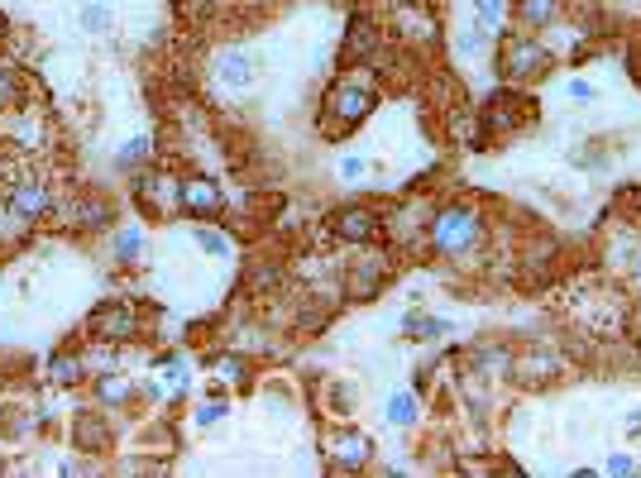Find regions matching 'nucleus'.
I'll return each mask as SVG.
<instances>
[{
  "instance_id": "nucleus-1",
  "label": "nucleus",
  "mask_w": 641,
  "mask_h": 478,
  "mask_svg": "<svg viewBox=\"0 0 641 478\" xmlns=\"http://www.w3.org/2000/svg\"><path fill=\"white\" fill-rule=\"evenodd\" d=\"M484 244V220L474 206H445L431 220V249L445 254V259H460V254H474Z\"/></svg>"
},
{
  "instance_id": "nucleus-2",
  "label": "nucleus",
  "mask_w": 641,
  "mask_h": 478,
  "mask_svg": "<svg viewBox=\"0 0 641 478\" xmlns=\"http://www.w3.org/2000/svg\"><path fill=\"white\" fill-rule=\"evenodd\" d=\"M326 106H331V115L340 120V125H359V120L369 115V106H374V77H369V72L340 77L335 91L326 96Z\"/></svg>"
},
{
  "instance_id": "nucleus-3",
  "label": "nucleus",
  "mask_w": 641,
  "mask_h": 478,
  "mask_svg": "<svg viewBox=\"0 0 641 478\" xmlns=\"http://www.w3.org/2000/svg\"><path fill=\"white\" fill-rule=\"evenodd\" d=\"M134 330H139V316L130 302H106L91 311V335L106 345H125V340H134Z\"/></svg>"
},
{
  "instance_id": "nucleus-4",
  "label": "nucleus",
  "mask_w": 641,
  "mask_h": 478,
  "mask_svg": "<svg viewBox=\"0 0 641 478\" xmlns=\"http://www.w3.org/2000/svg\"><path fill=\"white\" fill-rule=\"evenodd\" d=\"M546 63H551V58H546V48L536 44V39H508V44H503V58H498V67H503L508 82H527V77H536Z\"/></svg>"
},
{
  "instance_id": "nucleus-5",
  "label": "nucleus",
  "mask_w": 641,
  "mask_h": 478,
  "mask_svg": "<svg viewBox=\"0 0 641 478\" xmlns=\"http://www.w3.org/2000/svg\"><path fill=\"white\" fill-rule=\"evenodd\" d=\"M177 206H182L192 220H216L221 216V206H225V196L211 177H187L182 192H177Z\"/></svg>"
},
{
  "instance_id": "nucleus-6",
  "label": "nucleus",
  "mask_w": 641,
  "mask_h": 478,
  "mask_svg": "<svg viewBox=\"0 0 641 478\" xmlns=\"http://www.w3.org/2000/svg\"><path fill=\"white\" fill-rule=\"evenodd\" d=\"M374 230H378V220L364 206H345V211L331 216V235L345 239V244H364V239H374Z\"/></svg>"
},
{
  "instance_id": "nucleus-7",
  "label": "nucleus",
  "mask_w": 641,
  "mask_h": 478,
  "mask_svg": "<svg viewBox=\"0 0 641 478\" xmlns=\"http://www.w3.org/2000/svg\"><path fill=\"white\" fill-rule=\"evenodd\" d=\"M369 455H374V440L364 431H345L331 440V464L335 469H364L369 464Z\"/></svg>"
},
{
  "instance_id": "nucleus-8",
  "label": "nucleus",
  "mask_w": 641,
  "mask_h": 478,
  "mask_svg": "<svg viewBox=\"0 0 641 478\" xmlns=\"http://www.w3.org/2000/svg\"><path fill=\"white\" fill-rule=\"evenodd\" d=\"M177 192H182V182H173V177H163V173H144V177H139V201H144L149 211H173Z\"/></svg>"
},
{
  "instance_id": "nucleus-9",
  "label": "nucleus",
  "mask_w": 641,
  "mask_h": 478,
  "mask_svg": "<svg viewBox=\"0 0 641 478\" xmlns=\"http://www.w3.org/2000/svg\"><path fill=\"white\" fill-rule=\"evenodd\" d=\"M10 211L39 220V216H48V211H53V192H48L44 182H20V187L10 192Z\"/></svg>"
},
{
  "instance_id": "nucleus-10",
  "label": "nucleus",
  "mask_w": 641,
  "mask_h": 478,
  "mask_svg": "<svg viewBox=\"0 0 641 478\" xmlns=\"http://www.w3.org/2000/svg\"><path fill=\"white\" fill-rule=\"evenodd\" d=\"M216 77H221V87L244 91L254 82V58L240 53V48H230V53H221V63H216Z\"/></svg>"
},
{
  "instance_id": "nucleus-11",
  "label": "nucleus",
  "mask_w": 641,
  "mask_h": 478,
  "mask_svg": "<svg viewBox=\"0 0 641 478\" xmlns=\"http://www.w3.org/2000/svg\"><path fill=\"white\" fill-rule=\"evenodd\" d=\"M96 397L106 402V407H125L134 397V383H130V373H106L101 383H96Z\"/></svg>"
},
{
  "instance_id": "nucleus-12",
  "label": "nucleus",
  "mask_w": 641,
  "mask_h": 478,
  "mask_svg": "<svg viewBox=\"0 0 641 478\" xmlns=\"http://www.w3.org/2000/svg\"><path fill=\"white\" fill-rule=\"evenodd\" d=\"M182 392H187V364H182V359H168V364H163V378L149 388V397H182Z\"/></svg>"
},
{
  "instance_id": "nucleus-13",
  "label": "nucleus",
  "mask_w": 641,
  "mask_h": 478,
  "mask_svg": "<svg viewBox=\"0 0 641 478\" xmlns=\"http://www.w3.org/2000/svg\"><path fill=\"white\" fill-rule=\"evenodd\" d=\"M111 249H115V259L120 263H134L139 254H144V230H139V225H120L115 239H111Z\"/></svg>"
},
{
  "instance_id": "nucleus-14",
  "label": "nucleus",
  "mask_w": 641,
  "mask_h": 478,
  "mask_svg": "<svg viewBox=\"0 0 641 478\" xmlns=\"http://www.w3.org/2000/svg\"><path fill=\"white\" fill-rule=\"evenodd\" d=\"M48 378H53L58 388H72V383L82 378V359H77V354H53V359H48Z\"/></svg>"
},
{
  "instance_id": "nucleus-15",
  "label": "nucleus",
  "mask_w": 641,
  "mask_h": 478,
  "mask_svg": "<svg viewBox=\"0 0 641 478\" xmlns=\"http://www.w3.org/2000/svg\"><path fill=\"white\" fill-rule=\"evenodd\" d=\"M388 421L402 426V431L417 426V397H412V392H393V397H388Z\"/></svg>"
},
{
  "instance_id": "nucleus-16",
  "label": "nucleus",
  "mask_w": 641,
  "mask_h": 478,
  "mask_svg": "<svg viewBox=\"0 0 641 478\" xmlns=\"http://www.w3.org/2000/svg\"><path fill=\"white\" fill-rule=\"evenodd\" d=\"M555 10H560V0H522V24L541 29V24L555 20Z\"/></svg>"
},
{
  "instance_id": "nucleus-17",
  "label": "nucleus",
  "mask_w": 641,
  "mask_h": 478,
  "mask_svg": "<svg viewBox=\"0 0 641 478\" xmlns=\"http://www.w3.org/2000/svg\"><path fill=\"white\" fill-rule=\"evenodd\" d=\"M197 249L211 254V259H225V254H230V239H225L221 230H211V225H197Z\"/></svg>"
},
{
  "instance_id": "nucleus-18",
  "label": "nucleus",
  "mask_w": 641,
  "mask_h": 478,
  "mask_svg": "<svg viewBox=\"0 0 641 478\" xmlns=\"http://www.w3.org/2000/svg\"><path fill=\"white\" fill-rule=\"evenodd\" d=\"M82 29H91V34H106V29H111V10H106L101 0H87V5H82Z\"/></svg>"
},
{
  "instance_id": "nucleus-19",
  "label": "nucleus",
  "mask_w": 641,
  "mask_h": 478,
  "mask_svg": "<svg viewBox=\"0 0 641 478\" xmlns=\"http://www.w3.org/2000/svg\"><path fill=\"white\" fill-rule=\"evenodd\" d=\"M144 158H149V139L139 134V139H130L125 149L115 153V168H144Z\"/></svg>"
},
{
  "instance_id": "nucleus-20",
  "label": "nucleus",
  "mask_w": 641,
  "mask_h": 478,
  "mask_svg": "<svg viewBox=\"0 0 641 478\" xmlns=\"http://www.w3.org/2000/svg\"><path fill=\"white\" fill-rule=\"evenodd\" d=\"M369 48H374V29H369L364 20H354L350 24V39H345V53L354 58V53H369Z\"/></svg>"
},
{
  "instance_id": "nucleus-21",
  "label": "nucleus",
  "mask_w": 641,
  "mask_h": 478,
  "mask_svg": "<svg viewBox=\"0 0 641 478\" xmlns=\"http://www.w3.org/2000/svg\"><path fill=\"white\" fill-rule=\"evenodd\" d=\"M29 225H34V220L5 206V216H0V239H20V235H29Z\"/></svg>"
},
{
  "instance_id": "nucleus-22",
  "label": "nucleus",
  "mask_w": 641,
  "mask_h": 478,
  "mask_svg": "<svg viewBox=\"0 0 641 478\" xmlns=\"http://www.w3.org/2000/svg\"><path fill=\"white\" fill-rule=\"evenodd\" d=\"M15 96H20V77H15V67H0V106H15Z\"/></svg>"
},
{
  "instance_id": "nucleus-23",
  "label": "nucleus",
  "mask_w": 641,
  "mask_h": 478,
  "mask_svg": "<svg viewBox=\"0 0 641 478\" xmlns=\"http://www.w3.org/2000/svg\"><path fill=\"white\" fill-rule=\"evenodd\" d=\"M474 15H479L484 29H493V24L503 20V0H474Z\"/></svg>"
},
{
  "instance_id": "nucleus-24",
  "label": "nucleus",
  "mask_w": 641,
  "mask_h": 478,
  "mask_svg": "<svg viewBox=\"0 0 641 478\" xmlns=\"http://www.w3.org/2000/svg\"><path fill=\"white\" fill-rule=\"evenodd\" d=\"M402 330H407V335H417V340H426V335H441V321H421V316H407V321H402Z\"/></svg>"
},
{
  "instance_id": "nucleus-25",
  "label": "nucleus",
  "mask_w": 641,
  "mask_h": 478,
  "mask_svg": "<svg viewBox=\"0 0 641 478\" xmlns=\"http://www.w3.org/2000/svg\"><path fill=\"white\" fill-rule=\"evenodd\" d=\"M225 416V402L221 397H211V402H201V412H197V426H216Z\"/></svg>"
},
{
  "instance_id": "nucleus-26",
  "label": "nucleus",
  "mask_w": 641,
  "mask_h": 478,
  "mask_svg": "<svg viewBox=\"0 0 641 478\" xmlns=\"http://www.w3.org/2000/svg\"><path fill=\"white\" fill-rule=\"evenodd\" d=\"M488 44V29H474V34H460V53H479Z\"/></svg>"
},
{
  "instance_id": "nucleus-27",
  "label": "nucleus",
  "mask_w": 641,
  "mask_h": 478,
  "mask_svg": "<svg viewBox=\"0 0 641 478\" xmlns=\"http://www.w3.org/2000/svg\"><path fill=\"white\" fill-rule=\"evenodd\" d=\"M340 177H345V182L364 177V158H345V163H340Z\"/></svg>"
},
{
  "instance_id": "nucleus-28",
  "label": "nucleus",
  "mask_w": 641,
  "mask_h": 478,
  "mask_svg": "<svg viewBox=\"0 0 641 478\" xmlns=\"http://www.w3.org/2000/svg\"><path fill=\"white\" fill-rule=\"evenodd\" d=\"M608 474H632V459H627V455H613V459H608Z\"/></svg>"
},
{
  "instance_id": "nucleus-29",
  "label": "nucleus",
  "mask_w": 641,
  "mask_h": 478,
  "mask_svg": "<svg viewBox=\"0 0 641 478\" xmlns=\"http://www.w3.org/2000/svg\"><path fill=\"white\" fill-rule=\"evenodd\" d=\"M570 96H575V101H594V87H589V82H570Z\"/></svg>"
},
{
  "instance_id": "nucleus-30",
  "label": "nucleus",
  "mask_w": 641,
  "mask_h": 478,
  "mask_svg": "<svg viewBox=\"0 0 641 478\" xmlns=\"http://www.w3.org/2000/svg\"><path fill=\"white\" fill-rule=\"evenodd\" d=\"M216 369H221V378H240V359H221Z\"/></svg>"
},
{
  "instance_id": "nucleus-31",
  "label": "nucleus",
  "mask_w": 641,
  "mask_h": 478,
  "mask_svg": "<svg viewBox=\"0 0 641 478\" xmlns=\"http://www.w3.org/2000/svg\"><path fill=\"white\" fill-rule=\"evenodd\" d=\"M398 5H421V0H398Z\"/></svg>"
}]
</instances>
